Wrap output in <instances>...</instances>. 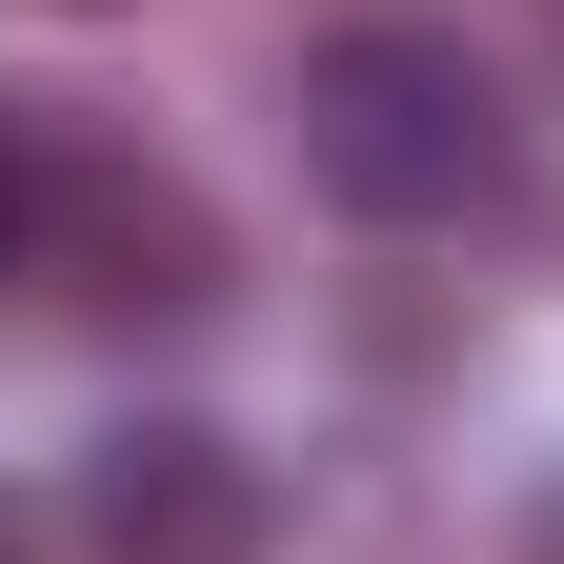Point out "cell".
Masks as SVG:
<instances>
[{
	"mask_svg": "<svg viewBox=\"0 0 564 564\" xmlns=\"http://www.w3.org/2000/svg\"><path fill=\"white\" fill-rule=\"evenodd\" d=\"M282 141H303V182L343 202V223H383V242H423V223H484L505 202V82H484V41H444V21H343V41H303V82H282Z\"/></svg>",
	"mask_w": 564,
	"mask_h": 564,
	"instance_id": "cell-1",
	"label": "cell"
},
{
	"mask_svg": "<svg viewBox=\"0 0 564 564\" xmlns=\"http://www.w3.org/2000/svg\"><path fill=\"white\" fill-rule=\"evenodd\" d=\"M0 262H41V121H0Z\"/></svg>",
	"mask_w": 564,
	"mask_h": 564,
	"instance_id": "cell-3",
	"label": "cell"
},
{
	"mask_svg": "<svg viewBox=\"0 0 564 564\" xmlns=\"http://www.w3.org/2000/svg\"><path fill=\"white\" fill-rule=\"evenodd\" d=\"M61 544H82V564H282V484H262L242 423L141 403V423H101V444H82Z\"/></svg>",
	"mask_w": 564,
	"mask_h": 564,
	"instance_id": "cell-2",
	"label": "cell"
},
{
	"mask_svg": "<svg viewBox=\"0 0 564 564\" xmlns=\"http://www.w3.org/2000/svg\"><path fill=\"white\" fill-rule=\"evenodd\" d=\"M61 544V505H21V484H0V564H41Z\"/></svg>",
	"mask_w": 564,
	"mask_h": 564,
	"instance_id": "cell-4",
	"label": "cell"
}]
</instances>
